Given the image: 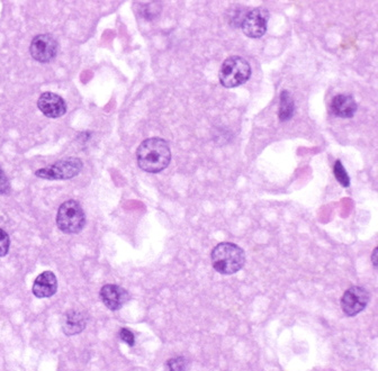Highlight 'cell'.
I'll return each mask as SVG.
<instances>
[{"instance_id": "obj_1", "label": "cell", "mask_w": 378, "mask_h": 371, "mask_svg": "<svg viewBox=\"0 0 378 371\" xmlns=\"http://www.w3.org/2000/svg\"><path fill=\"white\" fill-rule=\"evenodd\" d=\"M136 160L143 171L158 174L168 168L172 161V150L165 140L151 138L142 142L138 147Z\"/></svg>"}, {"instance_id": "obj_2", "label": "cell", "mask_w": 378, "mask_h": 371, "mask_svg": "<svg viewBox=\"0 0 378 371\" xmlns=\"http://www.w3.org/2000/svg\"><path fill=\"white\" fill-rule=\"evenodd\" d=\"M213 268L221 274H233L240 272L246 263V253L237 244L223 242L213 249Z\"/></svg>"}, {"instance_id": "obj_3", "label": "cell", "mask_w": 378, "mask_h": 371, "mask_svg": "<svg viewBox=\"0 0 378 371\" xmlns=\"http://www.w3.org/2000/svg\"><path fill=\"white\" fill-rule=\"evenodd\" d=\"M252 77V67L246 59L241 56H230L222 63L218 79L225 88L241 86Z\"/></svg>"}, {"instance_id": "obj_4", "label": "cell", "mask_w": 378, "mask_h": 371, "mask_svg": "<svg viewBox=\"0 0 378 371\" xmlns=\"http://www.w3.org/2000/svg\"><path fill=\"white\" fill-rule=\"evenodd\" d=\"M57 225L61 232L77 234L86 225V215L77 200H70L60 206L57 215Z\"/></svg>"}, {"instance_id": "obj_5", "label": "cell", "mask_w": 378, "mask_h": 371, "mask_svg": "<svg viewBox=\"0 0 378 371\" xmlns=\"http://www.w3.org/2000/svg\"><path fill=\"white\" fill-rule=\"evenodd\" d=\"M83 170V161L78 158H66L57 161L47 168L36 170V177L47 181H68L77 177Z\"/></svg>"}, {"instance_id": "obj_6", "label": "cell", "mask_w": 378, "mask_h": 371, "mask_svg": "<svg viewBox=\"0 0 378 371\" xmlns=\"http://www.w3.org/2000/svg\"><path fill=\"white\" fill-rule=\"evenodd\" d=\"M269 11L266 8H254L248 11L241 23L243 33L250 39H260L267 32Z\"/></svg>"}, {"instance_id": "obj_7", "label": "cell", "mask_w": 378, "mask_h": 371, "mask_svg": "<svg viewBox=\"0 0 378 371\" xmlns=\"http://www.w3.org/2000/svg\"><path fill=\"white\" fill-rule=\"evenodd\" d=\"M368 302H370V294L366 288L360 286H353L345 291L340 304L343 313L353 317L362 312L367 306Z\"/></svg>"}, {"instance_id": "obj_8", "label": "cell", "mask_w": 378, "mask_h": 371, "mask_svg": "<svg viewBox=\"0 0 378 371\" xmlns=\"http://www.w3.org/2000/svg\"><path fill=\"white\" fill-rule=\"evenodd\" d=\"M30 56L41 63H49L56 58L58 52V43L56 39L49 34H40L34 37L30 43Z\"/></svg>"}, {"instance_id": "obj_9", "label": "cell", "mask_w": 378, "mask_h": 371, "mask_svg": "<svg viewBox=\"0 0 378 371\" xmlns=\"http://www.w3.org/2000/svg\"><path fill=\"white\" fill-rule=\"evenodd\" d=\"M37 107L49 118H59L66 113V104L64 98L50 92L41 95Z\"/></svg>"}, {"instance_id": "obj_10", "label": "cell", "mask_w": 378, "mask_h": 371, "mask_svg": "<svg viewBox=\"0 0 378 371\" xmlns=\"http://www.w3.org/2000/svg\"><path fill=\"white\" fill-rule=\"evenodd\" d=\"M100 299L106 308L111 310H121L130 299V295L117 285H105L100 289Z\"/></svg>"}, {"instance_id": "obj_11", "label": "cell", "mask_w": 378, "mask_h": 371, "mask_svg": "<svg viewBox=\"0 0 378 371\" xmlns=\"http://www.w3.org/2000/svg\"><path fill=\"white\" fill-rule=\"evenodd\" d=\"M357 106L356 100L351 95L341 94L337 95L330 104V111L334 116L339 118H353L356 114Z\"/></svg>"}, {"instance_id": "obj_12", "label": "cell", "mask_w": 378, "mask_h": 371, "mask_svg": "<svg viewBox=\"0 0 378 371\" xmlns=\"http://www.w3.org/2000/svg\"><path fill=\"white\" fill-rule=\"evenodd\" d=\"M87 327V315L79 310H70L62 319V331L66 336H72L83 332Z\"/></svg>"}, {"instance_id": "obj_13", "label": "cell", "mask_w": 378, "mask_h": 371, "mask_svg": "<svg viewBox=\"0 0 378 371\" xmlns=\"http://www.w3.org/2000/svg\"><path fill=\"white\" fill-rule=\"evenodd\" d=\"M57 291H58V280L53 272H42L34 281L33 294L37 298L52 297Z\"/></svg>"}, {"instance_id": "obj_14", "label": "cell", "mask_w": 378, "mask_h": 371, "mask_svg": "<svg viewBox=\"0 0 378 371\" xmlns=\"http://www.w3.org/2000/svg\"><path fill=\"white\" fill-rule=\"evenodd\" d=\"M295 113V102L288 90H283L279 102L278 118L280 122H288Z\"/></svg>"}, {"instance_id": "obj_15", "label": "cell", "mask_w": 378, "mask_h": 371, "mask_svg": "<svg viewBox=\"0 0 378 371\" xmlns=\"http://www.w3.org/2000/svg\"><path fill=\"white\" fill-rule=\"evenodd\" d=\"M333 172L334 177L337 179L338 183L343 186V187H345V188H348L349 186H350V178H349L347 170L345 169V166H343L341 161L337 160L334 162Z\"/></svg>"}, {"instance_id": "obj_16", "label": "cell", "mask_w": 378, "mask_h": 371, "mask_svg": "<svg viewBox=\"0 0 378 371\" xmlns=\"http://www.w3.org/2000/svg\"><path fill=\"white\" fill-rule=\"evenodd\" d=\"M167 366H168V371H186L187 360L182 357L175 358L168 361Z\"/></svg>"}, {"instance_id": "obj_17", "label": "cell", "mask_w": 378, "mask_h": 371, "mask_svg": "<svg viewBox=\"0 0 378 371\" xmlns=\"http://www.w3.org/2000/svg\"><path fill=\"white\" fill-rule=\"evenodd\" d=\"M9 247H11V238H9L8 233L0 229V258L8 253Z\"/></svg>"}, {"instance_id": "obj_18", "label": "cell", "mask_w": 378, "mask_h": 371, "mask_svg": "<svg viewBox=\"0 0 378 371\" xmlns=\"http://www.w3.org/2000/svg\"><path fill=\"white\" fill-rule=\"evenodd\" d=\"M119 339L130 346L136 344V336H134V334L129 329H121V331H119Z\"/></svg>"}, {"instance_id": "obj_19", "label": "cell", "mask_w": 378, "mask_h": 371, "mask_svg": "<svg viewBox=\"0 0 378 371\" xmlns=\"http://www.w3.org/2000/svg\"><path fill=\"white\" fill-rule=\"evenodd\" d=\"M9 189H11V183H9L8 178L0 166V195L8 194Z\"/></svg>"}, {"instance_id": "obj_20", "label": "cell", "mask_w": 378, "mask_h": 371, "mask_svg": "<svg viewBox=\"0 0 378 371\" xmlns=\"http://www.w3.org/2000/svg\"><path fill=\"white\" fill-rule=\"evenodd\" d=\"M377 253H378V248H375L373 251V255H372V262H373L374 268H377L378 266V261H377Z\"/></svg>"}]
</instances>
